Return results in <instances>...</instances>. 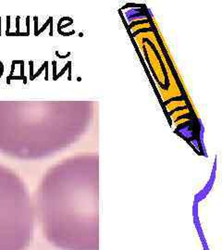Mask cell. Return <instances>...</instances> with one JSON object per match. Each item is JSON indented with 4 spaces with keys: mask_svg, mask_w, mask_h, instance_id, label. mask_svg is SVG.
<instances>
[{
    "mask_svg": "<svg viewBox=\"0 0 222 250\" xmlns=\"http://www.w3.org/2000/svg\"><path fill=\"white\" fill-rule=\"evenodd\" d=\"M79 164L56 170L44 188L41 222L47 241L61 250H99L91 172Z\"/></svg>",
    "mask_w": 222,
    "mask_h": 250,
    "instance_id": "6da1fadb",
    "label": "cell"
},
{
    "mask_svg": "<svg viewBox=\"0 0 222 250\" xmlns=\"http://www.w3.org/2000/svg\"><path fill=\"white\" fill-rule=\"evenodd\" d=\"M33 235V216L22 186L0 169V250H25Z\"/></svg>",
    "mask_w": 222,
    "mask_h": 250,
    "instance_id": "7a4b0ae2",
    "label": "cell"
}]
</instances>
